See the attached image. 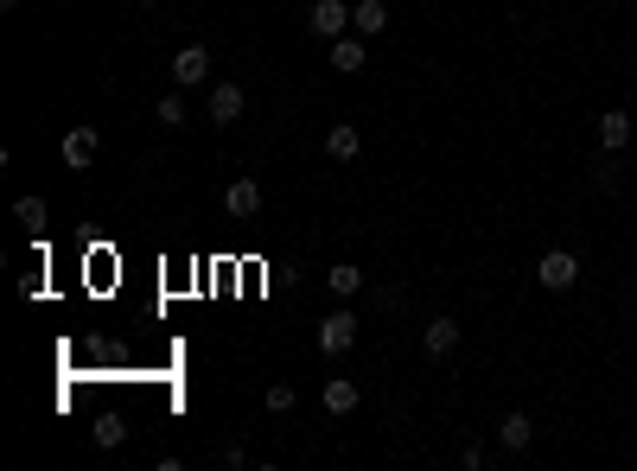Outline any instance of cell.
I'll return each mask as SVG.
<instances>
[{
    "instance_id": "3",
    "label": "cell",
    "mask_w": 637,
    "mask_h": 471,
    "mask_svg": "<svg viewBox=\"0 0 637 471\" xmlns=\"http://www.w3.org/2000/svg\"><path fill=\"white\" fill-rule=\"evenodd\" d=\"M313 344H319L325 357H344V351L357 344V319H351V312H325L319 331H313Z\"/></svg>"
},
{
    "instance_id": "11",
    "label": "cell",
    "mask_w": 637,
    "mask_h": 471,
    "mask_svg": "<svg viewBox=\"0 0 637 471\" xmlns=\"http://www.w3.org/2000/svg\"><path fill=\"white\" fill-rule=\"evenodd\" d=\"M223 211H230L236 223H249L255 211H262V185H255V179H236L230 191H223Z\"/></svg>"
},
{
    "instance_id": "8",
    "label": "cell",
    "mask_w": 637,
    "mask_h": 471,
    "mask_svg": "<svg viewBox=\"0 0 637 471\" xmlns=\"http://www.w3.org/2000/svg\"><path fill=\"white\" fill-rule=\"evenodd\" d=\"M325 414H332V421H344V414H357V401H364V389H357V382L351 376H332V382H325Z\"/></svg>"
},
{
    "instance_id": "18",
    "label": "cell",
    "mask_w": 637,
    "mask_h": 471,
    "mask_svg": "<svg viewBox=\"0 0 637 471\" xmlns=\"http://www.w3.org/2000/svg\"><path fill=\"white\" fill-rule=\"evenodd\" d=\"M122 440H128L122 414H102V421H96V446H102V452H115V446H122Z\"/></svg>"
},
{
    "instance_id": "16",
    "label": "cell",
    "mask_w": 637,
    "mask_h": 471,
    "mask_svg": "<svg viewBox=\"0 0 637 471\" xmlns=\"http://www.w3.org/2000/svg\"><path fill=\"white\" fill-rule=\"evenodd\" d=\"M625 172H631V166L618 160V153H606V160H599V172H593V185H599V191H606V198H612V191H625Z\"/></svg>"
},
{
    "instance_id": "4",
    "label": "cell",
    "mask_w": 637,
    "mask_h": 471,
    "mask_svg": "<svg viewBox=\"0 0 637 471\" xmlns=\"http://www.w3.org/2000/svg\"><path fill=\"white\" fill-rule=\"evenodd\" d=\"M243 83H211V102H204V115L217 121V128H236V121H243Z\"/></svg>"
},
{
    "instance_id": "14",
    "label": "cell",
    "mask_w": 637,
    "mask_h": 471,
    "mask_svg": "<svg viewBox=\"0 0 637 471\" xmlns=\"http://www.w3.org/2000/svg\"><path fill=\"white\" fill-rule=\"evenodd\" d=\"M325 153H332V160H338V166H351V160H357V153H364V134H357V128H351V121H338V128H332V134H325Z\"/></svg>"
},
{
    "instance_id": "2",
    "label": "cell",
    "mask_w": 637,
    "mask_h": 471,
    "mask_svg": "<svg viewBox=\"0 0 637 471\" xmlns=\"http://www.w3.org/2000/svg\"><path fill=\"white\" fill-rule=\"evenodd\" d=\"M536 281H542L548 293H567V287L580 281V255H574V249H548V255L536 261Z\"/></svg>"
},
{
    "instance_id": "1",
    "label": "cell",
    "mask_w": 637,
    "mask_h": 471,
    "mask_svg": "<svg viewBox=\"0 0 637 471\" xmlns=\"http://www.w3.org/2000/svg\"><path fill=\"white\" fill-rule=\"evenodd\" d=\"M172 83H179V90L211 83V45H179L172 51Z\"/></svg>"
},
{
    "instance_id": "6",
    "label": "cell",
    "mask_w": 637,
    "mask_h": 471,
    "mask_svg": "<svg viewBox=\"0 0 637 471\" xmlns=\"http://www.w3.org/2000/svg\"><path fill=\"white\" fill-rule=\"evenodd\" d=\"M306 26H313L319 39H344V26H351V7H344V0H313Z\"/></svg>"
},
{
    "instance_id": "7",
    "label": "cell",
    "mask_w": 637,
    "mask_h": 471,
    "mask_svg": "<svg viewBox=\"0 0 637 471\" xmlns=\"http://www.w3.org/2000/svg\"><path fill=\"white\" fill-rule=\"evenodd\" d=\"M364 64H370V45H364V32H344V39H332V71L357 77Z\"/></svg>"
},
{
    "instance_id": "5",
    "label": "cell",
    "mask_w": 637,
    "mask_h": 471,
    "mask_svg": "<svg viewBox=\"0 0 637 471\" xmlns=\"http://www.w3.org/2000/svg\"><path fill=\"white\" fill-rule=\"evenodd\" d=\"M421 351L434 357V363L453 357V351H459V319H446V312H440V319H427V325H421Z\"/></svg>"
},
{
    "instance_id": "9",
    "label": "cell",
    "mask_w": 637,
    "mask_h": 471,
    "mask_svg": "<svg viewBox=\"0 0 637 471\" xmlns=\"http://www.w3.org/2000/svg\"><path fill=\"white\" fill-rule=\"evenodd\" d=\"M631 147V109H606L599 115V153H625Z\"/></svg>"
},
{
    "instance_id": "17",
    "label": "cell",
    "mask_w": 637,
    "mask_h": 471,
    "mask_svg": "<svg viewBox=\"0 0 637 471\" xmlns=\"http://www.w3.org/2000/svg\"><path fill=\"white\" fill-rule=\"evenodd\" d=\"M370 306H383V312H402V306H408V287H402V281H383V287H370Z\"/></svg>"
},
{
    "instance_id": "12",
    "label": "cell",
    "mask_w": 637,
    "mask_h": 471,
    "mask_svg": "<svg viewBox=\"0 0 637 471\" xmlns=\"http://www.w3.org/2000/svg\"><path fill=\"white\" fill-rule=\"evenodd\" d=\"M351 32L383 39V32H389V7H383V0H357V7H351Z\"/></svg>"
},
{
    "instance_id": "15",
    "label": "cell",
    "mask_w": 637,
    "mask_h": 471,
    "mask_svg": "<svg viewBox=\"0 0 637 471\" xmlns=\"http://www.w3.org/2000/svg\"><path fill=\"white\" fill-rule=\"evenodd\" d=\"M325 287H332L338 300H351V293H364V268H351V261H338V268L325 274Z\"/></svg>"
},
{
    "instance_id": "20",
    "label": "cell",
    "mask_w": 637,
    "mask_h": 471,
    "mask_svg": "<svg viewBox=\"0 0 637 471\" xmlns=\"http://www.w3.org/2000/svg\"><path fill=\"white\" fill-rule=\"evenodd\" d=\"M13 217H20L26 230H39V223H45V198H20V204H13Z\"/></svg>"
},
{
    "instance_id": "13",
    "label": "cell",
    "mask_w": 637,
    "mask_h": 471,
    "mask_svg": "<svg viewBox=\"0 0 637 471\" xmlns=\"http://www.w3.org/2000/svg\"><path fill=\"white\" fill-rule=\"evenodd\" d=\"M529 440H536V421H529V414H504V421H497V446L504 452H529Z\"/></svg>"
},
{
    "instance_id": "19",
    "label": "cell",
    "mask_w": 637,
    "mask_h": 471,
    "mask_svg": "<svg viewBox=\"0 0 637 471\" xmlns=\"http://www.w3.org/2000/svg\"><path fill=\"white\" fill-rule=\"evenodd\" d=\"M153 121H160V128H179V121H185V96L179 90L160 96V102H153Z\"/></svg>"
},
{
    "instance_id": "21",
    "label": "cell",
    "mask_w": 637,
    "mask_h": 471,
    "mask_svg": "<svg viewBox=\"0 0 637 471\" xmlns=\"http://www.w3.org/2000/svg\"><path fill=\"white\" fill-rule=\"evenodd\" d=\"M287 408H294V382H274V389H268V414H287Z\"/></svg>"
},
{
    "instance_id": "10",
    "label": "cell",
    "mask_w": 637,
    "mask_h": 471,
    "mask_svg": "<svg viewBox=\"0 0 637 471\" xmlns=\"http://www.w3.org/2000/svg\"><path fill=\"white\" fill-rule=\"evenodd\" d=\"M96 153H102V134L96 128H71V134H64V166H71V172H83Z\"/></svg>"
},
{
    "instance_id": "22",
    "label": "cell",
    "mask_w": 637,
    "mask_h": 471,
    "mask_svg": "<svg viewBox=\"0 0 637 471\" xmlns=\"http://www.w3.org/2000/svg\"><path fill=\"white\" fill-rule=\"evenodd\" d=\"M141 7H153V0H141Z\"/></svg>"
}]
</instances>
